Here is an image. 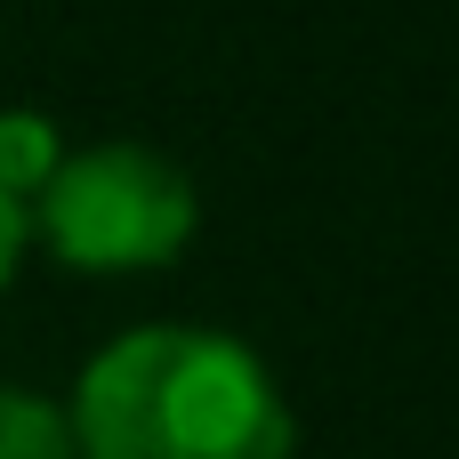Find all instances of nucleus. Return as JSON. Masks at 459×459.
<instances>
[{
	"mask_svg": "<svg viewBox=\"0 0 459 459\" xmlns=\"http://www.w3.org/2000/svg\"><path fill=\"white\" fill-rule=\"evenodd\" d=\"M194 226H202L194 178L161 145H137V137L65 153L56 178L24 210V234H40L48 258L73 274H161L186 258Z\"/></svg>",
	"mask_w": 459,
	"mask_h": 459,
	"instance_id": "f03ea898",
	"label": "nucleus"
},
{
	"mask_svg": "<svg viewBox=\"0 0 459 459\" xmlns=\"http://www.w3.org/2000/svg\"><path fill=\"white\" fill-rule=\"evenodd\" d=\"M56 161H65L56 121L32 113V105H8V113H0V194H8L16 210H32V194L56 178Z\"/></svg>",
	"mask_w": 459,
	"mask_h": 459,
	"instance_id": "7ed1b4c3",
	"label": "nucleus"
},
{
	"mask_svg": "<svg viewBox=\"0 0 459 459\" xmlns=\"http://www.w3.org/2000/svg\"><path fill=\"white\" fill-rule=\"evenodd\" d=\"M0 459H73L65 403H48L32 387H0Z\"/></svg>",
	"mask_w": 459,
	"mask_h": 459,
	"instance_id": "20e7f679",
	"label": "nucleus"
},
{
	"mask_svg": "<svg viewBox=\"0 0 459 459\" xmlns=\"http://www.w3.org/2000/svg\"><path fill=\"white\" fill-rule=\"evenodd\" d=\"M65 420L73 459H299L282 379L202 323H145L97 347Z\"/></svg>",
	"mask_w": 459,
	"mask_h": 459,
	"instance_id": "f257e3e1",
	"label": "nucleus"
},
{
	"mask_svg": "<svg viewBox=\"0 0 459 459\" xmlns=\"http://www.w3.org/2000/svg\"><path fill=\"white\" fill-rule=\"evenodd\" d=\"M16 258H24V210L0 194V290L16 282Z\"/></svg>",
	"mask_w": 459,
	"mask_h": 459,
	"instance_id": "39448f33",
	"label": "nucleus"
}]
</instances>
